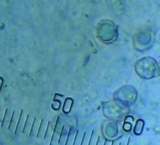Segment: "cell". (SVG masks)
Listing matches in <instances>:
<instances>
[{
	"mask_svg": "<svg viewBox=\"0 0 160 145\" xmlns=\"http://www.w3.org/2000/svg\"><path fill=\"white\" fill-rule=\"evenodd\" d=\"M32 120H33V117L31 114H27L26 115L25 122H24V126H23L22 131V133H21L22 134H23L24 136L29 135V131H30V129H31V128Z\"/></svg>",
	"mask_w": 160,
	"mask_h": 145,
	"instance_id": "cell-4",
	"label": "cell"
},
{
	"mask_svg": "<svg viewBox=\"0 0 160 145\" xmlns=\"http://www.w3.org/2000/svg\"><path fill=\"white\" fill-rule=\"evenodd\" d=\"M62 127V121H61V117L58 116L54 126L53 132H52V136H51L49 145H55L56 143H58Z\"/></svg>",
	"mask_w": 160,
	"mask_h": 145,
	"instance_id": "cell-1",
	"label": "cell"
},
{
	"mask_svg": "<svg viewBox=\"0 0 160 145\" xmlns=\"http://www.w3.org/2000/svg\"><path fill=\"white\" fill-rule=\"evenodd\" d=\"M109 141L105 140L104 142V143H103V145H109Z\"/></svg>",
	"mask_w": 160,
	"mask_h": 145,
	"instance_id": "cell-16",
	"label": "cell"
},
{
	"mask_svg": "<svg viewBox=\"0 0 160 145\" xmlns=\"http://www.w3.org/2000/svg\"><path fill=\"white\" fill-rule=\"evenodd\" d=\"M40 121H41V119L38 117L33 118L31 128L29 134V136L30 137H32V138L36 137V134H37V132L38 131Z\"/></svg>",
	"mask_w": 160,
	"mask_h": 145,
	"instance_id": "cell-6",
	"label": "cell"
},
{
	"mask_svg": "<svg viewBox=\"0 0 160 145\" xmlns=\"http://www.w3.org/2000/svg\"><path fill=\"white\" fill-rule=\"evenodd\" d=\"M54 125L52 124V122L51 121H49L47 123L46 131L43 136L42 139L45 141H49L51 140L52 134L53 132V129H54Z\"/></svg>",
	"mask_w": 160,
	"mask_h": 145,
	"instance_id": "cell-7",
	"label": "cell"
},
{
	"mask_svg": "<svg viewBox=\"0 0 160 145\" xmlns=\"http://www.w3.org/2000/svg\"><path fill=\"white\" fill-rule=\"evenodd\" d=\"M4 112V110L3 109V108L1 106H0V125H1L2 120Z\"/></svg>",
	"mask_w": 160,
	"mask_h": 145,
	"instance_id": "cell-12",
	"label": "cell"
},
{
	"mask_svg": "<svg viewBox=\"0 0 160 145\" xmlns=\"http://www.w3.org/2000/svg\"><path fill=\"white\" fill-rule=\"evenodd\" d=\"M93 134H94V130L91 132V136H90V138H89L88 145H95L96 143H94V135H93Z\"/></svg>",
	"mask_w": 160,
	"mask_h": 145,
	"instance_id": "cell-11",
	"label": "cell"
},
{
	"mask_svg": "<svg viewBox=\"0 0 160 145\" xmlns=\"http://www.w3.org/2000/svg\"><path fill=\"white\" fill-rule=\"evenodd\" d=\"M26 117V112L24 111V110L23 109H21L20 112H19V116H18L17 123H16V128L13 132L14 136H19V134H21L22 133V128H23L24 124L25 122Z\"/></svg>",
	"mask_w": 160,
	"mask_h": 145,
	"instance_id": "cell-2",
	"label": "cell"
},
{
	"mask_svg": "<svg viewBox=\"0 0 160 145\" xmlns=\"http://www.w3.org/2000/svg\"><path fill=\"white\" fill-rule=\"evenodd\" d=\"M68 132V128H66V126L65 125H62V127L60 134H59V137L58 139V144L59 145H64L65 144Z\"/></svg>",
	"mask_w": 160,
	"mask_h": 145,
	"instance_id": "cell-9",
	"label": "cell"
},
{
	"mask_svg": "<svg viewBox=\"0 0 160 145\" xmlns=\"http://www.w3.org/2000/svg\"><path fill=\"white\" fill-rule=\"evenodd\" d=\"M121 138V137H119V138H118V139H115V140L112 141L111 145H118V140H119Z\"/></svg>",
	"mask_w": 160,
	"mask_h": 145,
	"instance_id": "cell-14",
	"label": "cell"
},
{
	"mask_svg": "<svg viewBox=\"0 0 160 145\" xmlns=\"http://www.w3.org/2000/svg\"><path fill=\"white\" fill-rule=\"evenodd\" d=\"M118 145H123V144L121 142H120L119 143V144Z\"/></svg>",
	"mask_w": 160,
	"mask_h": 145,
	"instance_id": "cell-18",
	"label": "cell"
},
{
	"mask_svg": "<svg viewBox=\"0 0 160 145\" xmlns=\"http://www.w3.org/2000/svg\"><path fill=\"white\" fill-rule=\"evenodd\" d=\"M48 123V122H47ZM47 123L46 122V121L44 119H41L40 121V123H39V128H38V131L36 134V138L38 139H42L45 131H46V126H47Z\"/></svg>",
	"mask_w": 160,
	"mask_h": 145,
	"instance_id": "cell-8",
	"label": "cell"
},
{
	"mask_svg": "<svg viewBox=\"0 0 160 145\" xmlns=\"http://www.w3.org/2000/svg\"><path fill=\"white\" fill-rule=\"evenodd\" d=\"M95 145H103V143H102V141L101 138V136H98V139L96 141V142L95 144Z\"/></svg>",
	"mask_w": 160,
	"mask_h": 145,
	"instance_id": "cell-13",
	"label": "cell"
},
{
	"mask_svg": "<svg viewBox=\"0 0 160 145\" xmlns=\"http://www.w3.org/2000/svg\"><path fill=\"white\" fill-rule=\"evenodd\" d=\"M18 116H19V112L16 110H12L11 117L10 121H9V124L8 126V129L10 132H14V129L16 128V123L18 121Z\"/></svg>",
	"mask_w": 160,
	"mask_h": 145,
	"instance_id": "cell-3",
	"label": "cell"
},
{
	"mask_svg": "<svg viewBox=\"0 0 160 145\" xmlns=\"http://www.w3.org/2000/svg\"><path fill=\"white\" fill-rule=\"evenodd\" d=\"M3 81H4V79H3V78H2L1 76H0V91H1V88H2V84H3Z\"/></svg>",
	"mask_w": 160,
	"mask_h": 145,
	"instance_id": "cell-15",
	"label": "cell"
},
{
	"mask_svg": "<svg viewBox=\"0 0 160 145\" xmlns=\"http://www.w3.org/2000/svg\"><path fill=\"white\" fill-rule=\"evenodd\" d=\"M12 110L11 109V108H7L5 109L4 110V115H3V118H2V120L1 124V128L2 129H4L6 128H8L11 117V114H12Z\"/></svg>",
	"mask_w": 160,
	"mask_h": 145,
	"instance_id": "cell-5",
	"label": "cell"
},
{
	"mask_svg": "<svg viewBox=\"0 0 160 145\" xmlns=\"http://www.w3.org/2000/svg\"><path fill=\"white\" fill-rule=\"evenodd\" d=\"M129 143H130V138L128 139V142H127L126 145H129Z\"/></svg>",
	"mask_w": 160,
	"mask_h": 145,
	"instance_id": "cell-17",
	"label": "cell"
},
{
	"mask_svg": "<svg viewBox=\"0 0 160 145\" xmlns=\"http://www.w3.org/2000/svg\"><path fill=\"white\" fill-rule=\"evenodd\" d=\"M76 131L73 126H71L68 130L66 142L64 145H72L73 142V140L74 138Z\"/></svg>",
	"mask_w": 160,
	"mask_h": 145,
	"instance_id": "cell-10",
	"label": "cell"
}]
</instances>
